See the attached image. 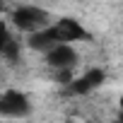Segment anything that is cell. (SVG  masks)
Here are the masks:
<instances>
[{
    "instance_id": "cell-8",
    "label": "cell",
    "mask_w": 123,
    "mask_h": 123,
    "mask_svg": "<svg viewBox=\"0 0 123 123\" xmlns=\"http://www.w3.org/2000/svg\"><path fill=\"white\" fill-rule=\"evenodd\" d=\"M118 104H121V111H123V94H121V99H118Z\"/></svg>"
},
{
    "instance_id": "cell-2",
    "label": "cell",
    "mask_w": 123,
    "mask_h": 123,
    "mask_svg": "<svg viewBox=\"0 0 123 123\" xmlns=\"http://www.w3.org/2000/svg\"><path fill=\"white\" fill-rule=\"evenodd\" d=\"M55 43H75V41H89V31L73 17H60L58 22L46 27Z\"/></svg>"
},
{
    "instance_id": "cell-3",
    "label": "cell",
    "mask_w": 123,
    "mask_h": 123,
    "mask_svg": "<svg viewBox=\"0 0 123 123\" xmlns=\"http://www.w3.org/2000/svg\"><path fill=\"white\" fill-rule=\"evenodd\" d=\"M0 113L5 118H24L31 113V101L24 92L17 89H7L0 97Z\"/></svg>"
},
{
    "instance_id": "cell-1",
    "label": "cell",
    "mask_w": 123,
    "mask_h": 123,
    "mask_svg": "<svg viewBox=\"0 0 123 123\" xmlns=\"http://www.w3.org/2000/svg\"><path fill=\"white\" fill-rule=\"evenodd\" d=\"M12 22L19 31H27V34H34L39 29H46L51 22H48V12L43 7H36V5H19L15 12H12Z\"/></svg>"
},
{
    "instance_id": "cell-7",
    "label": "cell",
    "mask_w": 123,
    "mask_h": 123,
    "mask_svg": "<svg viewBox=\"0 0 123 123\" xmlns=\"http://www.w3.org/2000/svg\"><path fill=\"white\" fill-rule=\"evenodd\" d=\"M116 123H123V111L118 113V121H116Z\"/></svg>"
},
{
    "instance_id": "cell-6",
    "label": "cell",
    "mask_w": 123,
    "mask_h": 123,
    "mask_svg": "<svg viewBox=\"0 0 123 123\" xmlns=\"http://www.w3.org/2000/svg\"><path fill=\"white\" fill-rule=\"evenodd\" d=\"M0 53H3V58L7 60V63H15V60L19 58V43L5 31L3 34V48H0Z\"/></svg>"
},
{
    "instance_id": "cell-5",
    "label": "cell",
    "mask_w": 123,
    "mask_h": 123,
    "mask_svg": "<svg viewBox=\"0 0 123 123\" xmlns=\"http://www.w3.org/2000/svg\"><path fill=\"white\" fill-rule=\"evenodd\" d=\"M104 82V70H99V68H92V70H87L85 75H80V77H75L65 89H68V94H75V97H82V94H89V92H94L99 85Z\"/></svg>"
},
{
    "instance_id": "cell-4",
    "label": "cell",
    "mask_w": 123,
    "mask_h": 123,
    "mask_svg": "<svg viewBox=\"0 0 123 123\" xmlns=\"http://www.w3.org/2000/svg\"><path fill=\"white\" fill-rule=\"evenodd\" d=\"M46 63L53 70H73L77 65V53L73 48V43H58L46 53Z\"/></svg>"
}]
</instances>
